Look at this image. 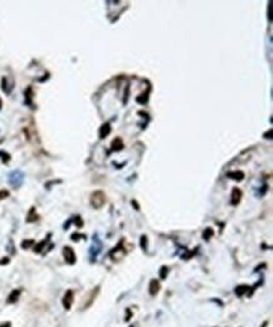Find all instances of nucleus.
Listing matches in <instances>:
<instances>
[{
    "instance_id": "f8f14e48",
    "label": "nucleus",
    "mask_w": 273,
    "mask_h": 327,
    "mask_svg": "<svg viewBox=\"0 0 273 327\" xmlns=\"http://www.w3.org/2000/svg\"><path fill=\"white\" fill-rule=\"evenodd\" d=\"M49 239H50V234H48V235H47V238H46L44 240H42L41 243H39V244H37V245H35V248H34V252H35V253H41V252H42V249L44 248V245H46V244L49 242Z\"/></svg>"
},
{
    "instance_id": "ddd939ff",
    "label": "nucleus",
    "mask_w": 273,
    "mask_h": 327,
    "mask_svg": "<svg viewBox=\"0 0 273 327\" xmlns=\"http://www.w3.org/2000/svg\"><path fill=\"white\" fill-rule=\"evenodd\" d=\"M38 220V215L35 214V208L33 206L30 210H29V213H28V217H27V223H33Z\"/></svg>"
},
{
    "instance_id": "bb28decb",
    "label": "nucleus",
    "mask_w": 273,
    "mask_h": 327,
    "mask_svg": "<svg viewBox=\"0 0 273 327\" xmlns=\"http://www.w3.org/2000/svg\"><path fill=\"white\" fill-rule=\"evenodd\" d=\"M130 327H135V326H130Z\"/></svg>"
},
{
    "instance_id": "1a4fd4ad",
    "label": "nucleus",
    "mask_w": 273,
    "mask_h": 327,
    "mask_svg": "<svg viewBox=\"0 0 273 327\" xmlns=\"http://www.w3.org/2000/svg\"><path fill=\"white\" fill-rule=\"evenodd\" d=\"M124 141H122V139L121 137H116L113 141H112V150L113 151H120V150H122L124 148Z\"/></svg>"
},
{
    "instance_id": "423d86ee",
    "label": "nucleus",
    "mask_w": 273,
    "mask_h": 327,
    "mask_svg": "<svg viewBox=\"0 0 273 327\" xmlns=\"http://www.w3.org/2000/svg\"><path fill=\"white\" fill-rule=\"evenodd\" d=\"M159 291H160V283H159V281L151 279L150 286H149V293L151 296H156V295L159 293Z\"/></svg>"
},
{
    "instance_id": "9d476101",
    "label": "nucleus",
    "mask_w": 273,
    "mask_h": 327,
    "mask_svg": "<svg viewBox=\"0 0 273 327\" xmlns=\"http://www.w3.org/2000/svg\"><path fill=\"white\" fill-rule=\"evenodd\" d=\"M20 290H14L10 295H9V297H8V299H6V302L8 303H15L16 301H18V298H19V296H20Z\"/></svg>"
},
{
    "instance_id": "20e7f679",
    "label": "nucleus",
    "mask_w": 273,
    "mask_h": 327,
    "mask_svg": "<svg viewBox=\"0 0 273 327\" xmlns=\"http://www.w3.org/2000/svg\"><path fill=\"white\" fill-rule=\"evenodd\" d=\"M73 296H74V295H73V291H71V290H68V291L64 293L63 299H62V303H63V307H64L66 310H69L71 307H72V303H73V299H74Z\"/></svg>"
},
{
    "instance_id": "6ab92c4d",
    "label": "nucleus",
    "mask_w": 273,
    "mask_h": 327,
    "mask_svg": "<svg viewBox=\"0 0 273 327\" xmlns=\"http://www.w3.org/2000/svg\"><path fill=\"white\" fill-rule=\"evenodd\" d=\"M167 272H169V268L166 265H162L161 269H160V278L161 279H165L166 276H167Z\"/></svg>"
},
{
    "instance_id": "4be33fe9",
    "label": "nucleus",
    "mask_w": 273,
    "mask_h": 327,
    "mask_svg": "<svg viewBox=\"0 0 273 327\" xmlns=\"http://www.w3.org/2000/svg\"><path fill=\"white\" fill-rule=\"evenodd\" d=\"M6 196H9V191L8 190H2V191H0V199H5Z\"/></svg>"
},
{
    "instance_id": "dca6fc26",
    "label": "nucleus",
    "mask_w": 273,
    "mask_h": 327,
    "mask_svg": "<svg viewBox=\"0 0 273 327\" xmlns=\"http://www.w3.org/2000/svg\"><path fill=\"white\" fill-rule=\"evenodd\" d=\"M0 159H2V161L4 162V164H8L9 161H10V155L8 152H5V151H0Z\"/></svg>"
},
{
    "instance_id": "393cba45",
    "label": "nucleus",
    "mask_w": 273,
    "mask_h": 327,
    "mask_svg": "<svg viewBox=\"0 0 273 327\" xmlns=\"http://www.w3.org/2000/svg\"><path fill=\"white\" fill-rule=\"evenodd\" d=\"M268 326V321H266V322H263V325L261 326V327H267Z\"/></svg>"
},
{
    "instance_id": "b1692460",
    "label": "nucleus",
    "mask_w": 273,
    "mask_h": 327,
    "mask_svg": "<svg viewBox=\"0 0 273 327\" xmlns=\"http://www.w3.org/2000/svg\"><path fill=\"white\" fill-rule=\"evenodd\" d=\"M9 263V258H4V259H0V264H8Z\"/></svg>"
},
{
    "instance_id": "7ed1b4c3",
    "label": "nucleus",
    "mask_w": 273,
    "mask_h": 327,
    "mask_svg": "<svg viewBox=\"0 0 273 327\" xmlns=\"http://www.w3.org/2000/svg\"><path fill=\"white\" fill-rule=\"evenodd\" d=\"M63 257H64V260L67 264L72 265L76 263V253L69 245H66L63 248Z\"/></svg>"
},
{
    "instance_id": "f03ea898",
    "label": "nucleus",
    "mask_w": 273,
    "mask_h": 327,
    "mask_svg": "<svg viewBox=\"0 0 273 327\" xmlns=\"http://www.w3.org/2000/svg\"><path fill=\"white\" fill-rule=\"evenodd\" d=\"M23 180H24V174H23L22 171H19V170H15V171L10 172V174H9V178H8L9 184H10L13 187H15V189H18L19 186H20V185L23 184Z\"/></svg>"
},
{
    "instance_id": "f257e3e1",
    "label": "nucleus",
    "mask_w": 273,
    "mask_h": 327,
    "mask_svg": "<svg viewBox=\"0 0 273 327\" xmlns=\"http://www.w3.org/2000/svg\"><path fill=\"white\" fill-rule=\"evenodd\" d=\"M89 203L96 209L102 208L105 205V203H106V194L103 193L102 190H96V191H93L92 195H91V199H89Z\"/></svg>"
},
{
    "instance_id": "412c9836",
    "label": "nucleus",
    "mask_w": 273,
    "mask_h": 327,
    "mask_svg": "<svg viewBox=\"0 0 273 327\" xmlns=\"http://www.w3.org/2000/svg\"><path fill=\"white\" fill-rule=\"evenodd\" d=\"M140 245H141V248L144 249H146V247H147V238H146V235H141V239H140Z\"/></svg>"
},
{
    "instance_id": "39448f33",
    "label": "nucleus",
    "mask_w": 273,
    "mask_h": 327,
    "mask_svg": "<svg viewBox=\"0 0 273 327\" xmlns=\"http://www.w3.org/2000/svg\"><path fill=\"white\" fill-rule=\"evenodd\" d=\"M230 196H232V198H230V204H232L233 206L238 205V204L240 203V199H242V191H240V189L234 187V189L232 190V195H230Z\"/></svg>"
},
{
    "instance_id": "0eeeda50",
    "label": "nucleus",
    "mask_w": 273,
    "mask_h": 327,
    "mask_svg": "<svg viewBox=\"0 0 273 327\" xmlns=\"http://www.w3.org/2000/svg\"><path fill=\"white\" fill-rule=\"evenodd\" d=\"M227 176L229 179H233V180L242 181L244 179V172H242V171H230V172H227Z\"/></svg>"
},
{
    "instance_id": "6e6552de",
    "label": "nucleus",
    "mask_w": 273,
    "mask_h": 327,
    "mask_svg": "<svg viewBox=\"0 0 273 327\" xmlns=\"http://www.w3.org/2000/svg\"><path fill=\"white\" fill-rule=\"evenodd\" d=\"M110 132H111V126H110V123H103V125L101 126V128H100V139H105V137H107L108 135H110Z\"/></svg>"
},
{
    "instance_id": "9b49d317",
    "label": "nucleus",
    "mask_w": 273,
    "mask_h": 327,
    "mask_svg": "<svg viewBox=\"0 0 273 327\" xmlns=\"http://www.w3.org/2000/svg\"><path fill=\"white\" fill-rule=\"evenodd\" d=\"M248 290H249V286H247V284H240V286H238V287L236 288V295H237L238 297H242L244 293L248 292Z\"/></svg>"
},
{
    "instance_id": "aec40b11",
    "label": "nucleus",
    "mask_w": 273,
    "mask_h": 327,
    "mask_svg": "<svg viewBox=\"0 0 273 327\" xmlns=\"http://www.w3.org/2000/svg\"><path fill=\"white\" fill-rule=\"evenodd\" d=\"M81 238H83V239H84V238H86V235H83V234H78V233H73V234L71 235V239H72L73 242H78V240L81 239Z\"/></svg>"
},
{
    "instance_id": "5701e85b",
    "label": "nucleus",
    "mask_w": 273,
    "mask_h": 327,
    "mask_svg": "<svg viewBox=\"0 0 273 327\" xmlns=\"http://www.w3.org/2000/svg\"><path fill=\"white\" fill-rule=\"evenodd\" d=\"M11 323L10 322H3V323H0V327H10Z\"/></svg>"
},
{
    "instance_id": "2eb2a0df",
    "label": "nucleus",
    "mask_w": 273,
    "mask_h": 327,
    "mask_svg": "<svg viewBox=\"0 0 273 327\" xmlns=\"http://www.w3.org/2000/svg\"><path fill=\"white\" fill-rule=\"evenodd\" d=\"M213 235H214V230H213L211 228H206V229L204 230V233H203V238H204L205 240H209Z\"/></svg>"
},
{
    "instance_id": "a211bd4d",
    "label": "nucleus",
    "mask_w": 273,
    "mask_h": 327,
    "mask_svg": "<svg viewBox=\"0 0 273 327\" xmlns=\"http://www.w3.org/2000/svg\"><path fill=\"white\" fill-rule=\"evenodd\" d=\"M73 222H74V224H76L77 228H82L83 226V220H82V218L80 215H76L74 219H73Z\"/></svg>"
},
{
    "instance_id": "4468645a",
    "label": "nucleus",
    "mask_w": 273,
    "mask_h": 327,
    "mask_svg": "<svg viewBox=\"0 0 273 327\" xmlns=\"http://www.w3.org/2000/svg\"><path fill=\"white\" fill-rule=\"evenodd\" d=\"M32 98H33V89H32V87H28L27 88V91H25V102L28 103V105H30L32 102Z\"/></svg>"
},
{
    "instance_id": "a878e982",
    "label": "nucleus",
    "mask_w": 273,
    "mask_h": 327,
    "mask_svg": "<svg viewBox=\"0 0 273 327\" xmlns=\"http://www.w3.org/2000/svg\"><path fill=\"white\" fill-rule=\"evenodd\" d=\"M2 106H3V101H2V98H0V108H2Z\"/></svg>"
},
{
    "instance_id": "f3484780",
    "label": "nucleus",
    "mask_w": 273,
    "mask_h": 327,
    "mask_svg": "<svg viewBox=\"0 0 273 327\" xmlns=\"http://www.w3.org/2000/svg\"><path fill=\"white\" fill-rule=\"evenodd\" d=\"M33 245H34V240L33 239H25V240L22 242V248L23 249H28V248H30Z\"/></svg>"
}]
</instances>
